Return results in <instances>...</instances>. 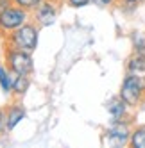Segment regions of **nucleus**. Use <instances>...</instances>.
<instances>
[{"mask_svg":"<svg viewBox=\"0 0 145 148\" xmlns=\"http://www.w3.org/2000/svg\"><path fill=\"white\" fill-rule=\"evenodd\" d=\"M120 97L129 107H138L145 100V77L138 73H129L122 82Z\"/></svg>","mask_w":145,"mask_h":148,"instance_id":"nucleus-1","label":"nucleus"},{"mask_svg":"<svg viewBox=\"0 0 145 148\" xmlns=\"http://www.w3.org/2000/svg\"><path fill=\"white\" fill-rule=\"evenodd\" d=\"M11 43L13 48H20L23 52H34L38 45V29L34 25H22L14 29V32L11 34Z\"/></svg>","mask_w":145,"mask_h":148,"instance_id":"nucleus-2","label":"nucleus"},{"mask_svg":"<svg viewBox=\"0 0 145 148\" xmlns=\"http://www.w3.org/2000/svg\"><path fill=\"white\" fill-rule=\"evenodd\" d=\"M7 64L14 75H29L34 68L29 52H23L20 48H11L7 52Z\"/></svg>","mask_w":145,"mask_h":148,"instance_id":"nucleus-3","label":"nucleus"},{"mask_svg":"<svg viewBox=\"0 0 145 148\" xmlns=\"http://www.w3.org/2000/svg\"><path fill=\"white\" fill-rule=\"evenodd\" d=\"M27 20V13L23 7H7L0 13V29L2 30H14L22 27Z\"/></svg>","mask_w":145,"mask_h":148,"instance_id":"nucleus-4","label":"nucleus"},{"mask_svg":"<svg viewBox=\"0 0 145 148\" xmlns=\"http://www.w3.org/2000/svg\"><path fill=\"white\" fill-rule=\"evenodd\" d=\"M106 134H108L109 139L113 143H117V145H126L131 139V130H129L127 123H124V121H115L108 129Z\"/></svg>","mask_w":145,"mask_h":148,"instance_id":"nucleus-5","label":"nucleus"},{"mask_svg":"<svg viewBox=\"0 0 145 148\" xmlns=\"http://www.w3.org/2000/svg\"><path fill=\"white\" fill-rule=\"evenodd\" d=\"M36 16H38V22L41 25H50L54 23L56 20V9L52 4H39L38 5V11H36Z\"/></svg>","mask_w":145,"mask_h":148,"instance_id":"nucleus-6","label":"nucleus"},{"mask_svg":"<svg viewBox=\"0 0 145 148\" xmlns=\"http://www.w3.org/2000/svg\"><path fill=\"white\" fill-rule=\"evenodd\" d=\"M129 105L122 100V97L115 98V100H111L109 105H108V111L109 114L113 116V121H122V118L126 116V111H127Z\"/></svg>","mask_w":145,"mask_h":148,"instance_id":"nucleus-7","label":"nucleus"},{"mask_svg":"<svg viewBox=\"0 0 145 148\" xmlns=\"http://www.w3.org/2000/svg\"><path fill=\"white\" fill-rule=\"evenodd\" d=\"M127 70L129 73H138V75H145V57L140 54H134L127 61Z\"/></svg>","mask_w":145,"mask_h":148,"instance_id":"nucleus-8","label":"nucleus"},{"mask_svg":"<svg viewBox=\"0 0 145 148\" xmlns=\"http://www.w3.org/2000/svg\"><path fill=\"white\" fill-rule=\"evenodd\" d=\"M23 116H25L23 109L18 107V105H13V107L7 111V130H13L14 127L23 120Z\"/></svg>","mask_w":145,"mask_h":148,"instance_id":"nucleus-9","label":"nucleus"},{"mask_svg":"<svg viewBox=\"0 0 145 148\" xmlns=\"http://www.w3.org/2000/svg\"><path fill=\"white\" fill-rule=\"evenodd\" d=\"M13 84H14V77L11 75V71L6 70L4 66H0V86L6 93H9L13 89Z\"/></svg>","mask_w":145,"mask_h":148,"instance_id":"nucleus-10","label":"nucleus"},{"mask_svg":"<svg viewBox=\"0 0 145 148\" xmlns=\"http://www.w3.org/2000/svg\"><path fill=\"white\" fill-rule=\"evenodd\" d=\"M129 145L133 148H145V129H136L134 132H131Z\"/></svg>","mask_w":145,"mask_h":148,"instance_id":"nucleus-11","label":"nucleus"},{"mask_svg":"<svg viewBox=\"0 0 145 148\" xmlns=\"http://www.w3.org/2000/svg\"><path fill=\"white\" fill-rule=\"evenodd\" d=\"M29 86V80H27V75H16L14 77V84H13V91H16L18 95L23 93Z\"/></svg>","mask_w":145,"mask_h":148,"instance_id":"nucleus-12","label":"nucleus"},{"mask_svg":"<svg viewBox=\"0 0 145 148\" xmlns=\"http://www.w3.org/2000/svg\"><path fill=\"white\" fill-rule=\"evenodd\" d=\"M134 52L145 57V34H136L134 36Z\"/></svg>","mask_w":145,"mask_h":148,"instance_id":"nucleus-13","label":"nucleus"},{"mask_svg":"<svg viewBox=\"0 0 145 148\" xmlns=\"http://www.w3.org/2000/svg\"><path fill=\"white\" fill-rule=\"evenodd\" d=\"M14 4L23 9H36L41 4V0H14Z\"/></svg>","mask_w":145,"mask_h":148,"instance_id":"nucleus-14","label":"nucleus"},{"mask_svg":"<svg viewBox=\"0 0 145 148\" xmlns=\"http://www.w3.org/2000/svg\"><path fill=\"white\" fill-rule=\"evenodd\" d=\"M70 2V5H74V7H84V5H88L91 0H68Z\"/></svg>","mask_w":145,"mask_h":148,"instance_id":"nucleus-15","label":"nucleus"},{"mask_svg":"<svg viewBox=\"0 0 145 148\" xmlns=\"http://www.w3.org/2000/svg\"><path fill=\"white\" fill-rule=\"evenodd\" d=\"M6 129H7V116L0 111V132L6 130Z\"/></svg>","mask_w":145,"mask_h":148,"instance_id":"nucleus-16","label":"nucleus"},{"mask_svg":"<svg viewBox=\"0 0 145 148\" xmlns=\"http://www.w3.org/2000/svg\"><path fill=\"white\" fill-rule=\"evenodd\" d=\"M93 4H97V5H100V7H106V5H109L113 0H91Z\"/></svg>","mask_w":145,"mask_h":148,"instance_id":"nucleus-17","label":"nucleus"},{"mask_svg":"<svg viewBox=\"0 0 145 148\" xmlns=\"http://www.w3.org/2000/svg\"><path fill=\"white\" fill-rule=\"evenodd\" d=\"M9 7V0H0V13L4 11V9Z\"/></svg>","mask_w":145,"mask_h":148,"instance_id":"nucleus-18","label":"nucleus"},{"mask_svg":"<svg viewBox=\"0 0 145 148\" xmlns=\"http://www.w3.org/2000/svg\"><path fill=\"white\" fill-rule=\"evenodd\" d=\"M124 2H127V4H140V2H143V0H124Z\"/></svg>","mask_w":145,"mask_h":148,"instance_id":"nucleus-19","label":"nucleus"}]
</instances>
